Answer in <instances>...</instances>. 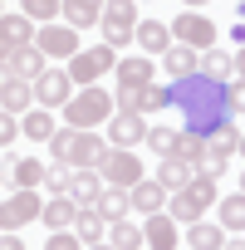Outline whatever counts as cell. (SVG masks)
<instances>
[{
  "instance_id": "cell-29",
  "label": "cell",
  "mask_w": 245,
  "mask_h": 250,
  "mask_svg": "<svg viewBox=\"0 0 245 250\" xmlns=\"http://www.w3.org/2000/svg\"><path fill=\"white\" fill-rule=\"evenodd\" d=\"M167 157H182V162H191V167L201 172V162H206V138H196V133H177V143H172Z\"/></svg>"
},
{
  "instance_id": "cell-25",
  "label": "cell",
  "mask_w": 245,
  "mask_h": 250,
  "mask_svg": "<svg viewBox=\"0 0 245 250\" xmlns=\"http://www.w3.org/2000/svg\"><path fill=\"white\" fill-rule=\"evenodd\" d=\"M30 108H35V88H30L25 79H15L10 88H0V113H15V118H20V113H30Z\"/></svg>"
},
{
  "instance_id": "cell-7",
  "label": "cell",
  "mask_w": 245,
  "mask_h": 250,
  "mask_svg": "<svg viewBox=\"0 0 245 250\" xmlns=\"http://www.w3.org/2000/svg\"><path fill=\"white\" fill-rule=\"evenodd\" d=\"M69 98H74L69 69H44V74L35 79V108H64Z\"/></svg>"
},
{
  "instance_id": "cell-3",
  "label": "cell",
  "mask_w": 245,
  "mask_h": 250,
  "mask_svg": "<svg viewBox=\"0 0 245 250\" xmlns=\"http://www.w3.org/2000/svg\"><path fill=\"white\" fill-rule=\"evenodd\" d=\"M98 30H103V44L122 49V44L138 35V10H133V0H108V10H103Z\"/></svg>"
},
{
  "instance_id": "cell-6",
  "label": "cell",
  "mask_w": 245,
  "mask_h": 250,
  "mask_svg": "<svg viewBox=\"0 0 245 250\" xmlns=\"http://www.w3.org/2000/svg\"><path fill=\"white\" fill-rule=\"evenodd\" d=\"M172 40H177V44H186V49H211V44H216V25H211L206 15L186 10V15H177V20H172Z\"/></svg>"
},
{
  "instance_id": "cell-5",
  "label": "cell",
  "mask_w": 245,
  "mask_h": 250,
  "mask_svg": "<svg viewBox=\"0 0 245 250\" xmlns=\"http://www.w3.org/2000/svg\"><path fill=\"white\" fill-rule=\"evenodd\" d=\"M98 172H103L108 187H122V191H133V187L143 182V162H138L128 147H108V157L98 162Z\"/></svg>"
},
{
  "instance_id": "cell-9",
  "label": "cell",
  "mask_w": 245,
  "mask_h": 250,
  "mask_svg": "<svg viewBox=\"0 0 245 250\" xmlns=\"http://www.w3.org/2000/svg\"><path fill=\"white\" fill-rule=\"evenodd\" d=\"M40 211H44L40 191H10V201L0 206V230H20V226L40 221Z\"/></svg>"
},
{
  "instance_id": "cell-52",
  "label": "cell",
  "mask_w": 245,
  "mask_h": 250,
  "mask_svg": "<svg viewBox=\"0 0 245 250\" xmlns=\"http://www.w3.org/2000/svg\"><path fill=\"white\" fill-rule=\"evenodd\" d=\"M240 157H245V138H240Z\"/></svg>"
},
{
  "instance_id": "cell-33",
  "label": "cell",
  "mask_w": 245,
  "mask_h": 250,
  "mask_svg": "<svg viewBox=\"0 0 245 250\" xmlns=\"http://www.w3.org/2000/svg\"><path fill=\"white\" fill-rule=\"evenodd\" d=\"M216 206H221V226L245 235V191H235V196H225V201H216Z\"/></svg>"
},
{
  "instance_id": "cell-27",
  "label": "cell",
  "mask_w": 245,
  "mask_h": 250,
  "mask_svg": "<svg viewBox=\"0 0 245 250\" xmlns=\"http://www.w3.org/2000/svg\"><path fill=\"white\" fill-rule=\"evenodd\" d=\"M128 201H133V206H138L143 216H157V211L167 206V191H162L157 182H138V187L128 191Z\"/></svg>"
},
{
  "instance_id": "cell-36",
  "label": "cell",
  "mask_w": 245,
  "mask_h": 250,
  "mask_svg": "<svg viewBox=\"0 0 245 250\" xmlns=\"http://www.w3.org/2000/svg\"><path fill=\"white\" fill-rule=\"evenodd\" d=\"M167 216H172V221H182V226H191V221H201L206 211H201V206H196V201H191L186 191H177V196L167 201Z\"/></svg>"
},
{
  "instance_id": "cell-38",
  "label": "cell",
  "mask_w": 245,
  "mask_h": 250,
  "mask_svg": "<svg viewBox=\"0 0 245 250\" xmlns=\"http://www.w3.org/2000/svg\"><path fill=\"white\" fill-rule=\"evenodd\" d=\"M59 10H64V0H20V15H30L35 25H40V20L49 25V20H54Z\"/></svg>"
},
{
  "instance_id": "cell-41",
  "label": "cell",
  "mask_w": 245,
  "mask_h": 250,
  "mask_svg": "<svg viewBox=\"0 0 245 250\" xmlns=\"http://www.w3.org/2000/svg\"><path fill=\"white\" fill-rule=\"evenodd\" d=\"M44 250H83V240H79L74 230H49V240H44Z\"/></svg>"
},
{
  "instance_id": "cell-39",
  "label": "cell",
  "mask_w": 245,
  "mask_h": 250,
  "mask_svg": "<svg viewBox=\"0 0 245 250\" xmlns=\"http://www.w3.org/2000/svg\"><path fill=\"white\" fill-rule=\"evenodd\" d=\"M69 177H74V167L54 162V167L44 172V182H49V196H69Z\"/></svg>"
},
{
  "instance_id": "cell-48",
  "label": "cell",
  "mask_w": 245,
  "mask_h": 250,
  "mask_svg": "<svg viewBox=\"0 0 245 250\" xmlns=\"http://www.w3.org/2000/svg\"><path fill=\"white\" fill-rule=\"evenodd\" d=\"M186 5H191V10H196V5H211V0H186Z\"/></svg>"
},
{
  "instance_id": "cell-18",
  "label": "cell",
  "mask_w": 245,
  "mask_h": 250,
  "mask_svg": "<svg viewBox=\"0 0 245 250\" xmlns=\"http://www.w3.org/2000/svg\"><path fill=\"white\" fill-rule=\"evenodd\" d=\"M138 49H147V54H167L172 49V30L162 25V20H138Z\"/></svg>"
},
{
  "instance_id": "cell-1",
  "label": "cell",
  "mask_w": 245,
  "mask_h": 250,
  "mask_svg": "<svg viewBox=\"0 0 245 250\" xmlns=\"http://www.w3.org/2000/svg\"><path fill=\"white\" fill-rule=\"evenodd\" d=\"M167 108L182 113V133H196V138H211V133H221V128H235L230 83H216V79H206L201 69L167 83Z\"/></svg>"
},
{
  "instance_id": "cell-4",
  "label": "cell",
  "mask_w": 245,
  "mask_h": 250,
  "mask_svg": "<svg viewBox=\"0 0 245 250\" xmlns=\"http://www.w3.org/2000/svg\"><path fill=\"white\" fill-rule=\"evenodd\" d=\"M108 69H118V49H113V44L79 49V54L69 59V79H74V83H88V88H93V79H103Z\"/></svg>"
},
{
  "instance_id": "cell-24",
  "label": "cell",
  "mask_w": 245,
  "mask_h": 250,
  "mask_svg": "<svg viewBox=\"0 0 245 250\" xmlns=\"http://www.w3.org/2000/svg\"><path fill=\"white\" fill-rule=\"evenodd\" d=\"M128 206H133V201H128V191H122V187H103V196L93 201V211H98V216H103L108 226L128 216Z\"/></svg>"
},
{
  "instance_id": "cell-15",
  "label": "cell",
  "mask_w": 245,
  "mask_h": 250,
  "mask_svg": "<svg viewBox=\"0 0 245 250\" xmlns=\"http://www.w3.org/2000/svg\"><path fill=\"white\" fill-rule=\"evenodd\" d=\"M103 10H108V0H64V25L69 30H88V25H98L103 20Z\"/></svg>"
},
{
  "instance_id": "cell-10",
  "label": "cell",
  "mask_w": 245,
  "mask_h": 250,
  "mask_svg": "<svg viewBox=\"0 0 245 250\" xmlns=\"http://www.w3.org/2000/svg\"><path fill=\"white\" fill-rule=\"evenodd\" d=\"M35 49L44 59H74L79 54V30H69V25H40Z\"/></svg>"
},
{
  "instance_id": "cell-44",
  "label": "cell",
  "mask_w": 245,
  "mask_h": 250,
  "mask_svg": "<svg viewBox=\"0 0 245 250\" xmlns=\"http://www.w3.org/2000/svg\"><path fill=\"white\" fill-rule=\"evenodd\" d=\"M230 103H235V113L245 108V79H235V83H230Z\"/></svg>"
},
{
  "instance_id": "cell-31",
  "label": "cell",
  "mask_w": 245,
  "mask_h": 250,
  "mask_svg": "<svg viewBox=\"0 0 245 250\" xmlns=\"http://www.w3.org/2000/svg\"><path fill=\"white\" fill-rule=\"evenodd\" d=\"M201 74H206V79H216V83H230V74H235V54H225V49H206Z\"/></svg>"
},
{
  "instance_id": "cell-34",
  "label": "cell",
  "mask_w": 245,
  "mask_h": 250,
  "mask_svg": "<svg viewBox=\"0 0 245 250\" xmlns=\"http://www.w3.org/2000/svg\"><path fill=\"white\" fill-rule=\"evenodd\" d=\"M147 235L138 230V226H128V216H122V221H113L108 226V245H118V250H138Z\"/></svg>"
},
{
  "instance_id": "cell-53",
  "label": "cell",
  "mask_w": 245,
  "mask_h": 250,
  "mask_svg": "<svg viewBox=\"0 0 245 250\" xmlns=\"http://www.w3.org/2000/svg\"><path fill=\"white\" fill-rule=\"evenodd\" d=\"M240 5H245V0H240Z\"/></svg>"
},
{
  "instance_id": "cell-8",
  "label": "cell",
  "mask_w": 245,
  "mask_h": 250,
  "mask_svg": "<svg viewBox=\"0 0 245 250\" xmlns=\"http://www.w3.org/2000/svg\"><path fill=\"white\" fill-rule=\"evenodd\" d=\"M35 35H40V30H35V20H30V15H20V10H15V15H5V20H0V64H10V54H15V49H30V44H35Z\"/></svg>"
},
{
  "instance_id": "cell-42",
  "label": "cell",
  "mask_w": 245,
  "mask_h": 250,
  "mask_svg": "<svg viewBox=\"0 0 245 250\" xmlns=\"http://www.w3.org/2000/svg\"><path fill=\"white\" fill-rule=\"evenodd\" d=\"M20 138V123H15V113H0V147H10Z\"/></svg>"
},
{
  "instance_id": "cell-43",
  "label": "cell",
  "mask_w": 245,
  "mask_h": 250,
  "mask_svg": "<svg viewBox=\"0 0 245 250\" xmlns=\"http://www.w3.org/2000/svg\"><path fill=\"white\" fill-rule=\"evenodd\" d=\"M0 250H25V240L15 230H0Z\"/></svg>"
},
{
  "instance_id": "cell-22",
  "label": "cell",
  "mask_w": 245,
  "mask_h": 250,
  "mask_svg": "<svg viewBox=\"0 0 245 250\" xmlns=\"http://www.w3.org/2000/svg\"><path fill=\"white\" fill-rule=\"evenodd\" d=\"M108 157V138H98V133H79V143H74V167H98Z\"/></svg>"
},
{
  "instance_id": "cell-28",
  "label": "cell",
  "mask_w": 245,
  "mask_h": 250,
  "mask_svg": "<svg viewBox=\"0 0 245 250\" xmlns=\"http://www.w3.org/2000/svg\"><path fill=\"white\" fill-rule=\"evenodd\" d=\"M162 59H167V79H186V74H196V69H201L196 49H186V44H172Z\"/></svg>"
},
{
  "instance_id": "cell-17",
  "label": "cell",
  "mask_w": 245,
  "mask_h": 250,
  "mask_svg": "<svg viewBox=\"0 0 245 250\" xmlns=\"http://www.w3.org/2000/svg\"><path fill=\"white\" fill-rule=\"evenodd\" d=\"M186 245H191V250H221V245H225V226L201 216V221L186 226Z\"/></svg>"
},
{
  "instance_id": "cell-12",
  "label": "cell",
  "mask_w": 245,
  "mask_h": 250,
  "mask_svg": "<svg viewBox=\"0 0 245 250\" xmlns=\"http://www.w3.org/2000/svg\"><path fill=\"white\" fill-rule=\"evenodd\" d=\"M235 152H240V133H235V128L211 133V138H206V162H201V172H206V177H221Z\"/></svg>"
},
{
  "instance_id": "cell-2",
  "label": "cell",
  "mask_w": 245,
  "mask_h": 250,
  "mask_svg": "<svg viewBox=\"0 0 245 250\" xmlns=\"http://www.w3.org/2000/svg\"><path fill=\"white\" fill-rule=\"evenodd\" d=\"M108 118H113V98H108L103 88H79V93L64 103V128L93 133V128H103Z\"/></svg>"
},
{
  "instance_id": "cell-49",
  "label": "cell",
  "mask_w": 245,
  "mask_h": 250,
  "mask_svg": "<svg viewBox=\"0 0 245 250\" xmlns=\"http://www.w3.org/2000/svg\"><path fill=\"white\" fill-rule=\"evenodd\" d=\"M88 250H118V245H88Z\"/></svg>"
},
{
  "instance_id": "cell-30",
  "label": "cell",
  "mask_w": 245,
  "mask_h": 250,
  "mask_svg": "<svg viewBox=\"0 0 245 250\" xmlns=\"http://www.w3.org/2000/svg\"><path fill=\"white\" fill-rule=\"evenodd\" d=\"M20 133H25V138H35V143H49L59 128H54L49 108H30V113H25V123H20Z\"/></svg>"
},
{
  "instance_id": "cell-16",
  "label": "cell",
  "mask_w": 245,
  "mask_h": 250,
  "mask_svg": "<svg viewBox=\"0 0 245 250\" xmlns=\"http://www.w3.org/2000/svg\"><path fill=\"white\" fill-rule=\"evenodd\" d=\"M113 74H118V88H147L157 69H152V54H133V59H122Z\"/></svg>"
},
{
  "instance_id": "cell-37",
  "label": "cell",
  "mask_w": 245,
  "mask_h": 250,
  "mask_svg": "<svg viewBox=\"0 0 245 250\" xmlns=\"http://www.w3.org/2000/svg\"><path fill=\"white\" fill-rule=\"evenodd\" d=\"M167 108V88H157V83H147V88H138V103H133V113H162Z\"/></svg>"
},
{
  "instance_id": "cell-11",
  "label": "cell",
  "mask_w": 245,
  "mask_h": 250,
  "mask_svg": "<svg viewBox=\"0 0 245 250\" xmlns=\"http://www.w3.org/2000/svg\"><path fill=\"white\" fill-rule=\"evenodd\" d=\"M138 143H147V118L143 113H113L108 118V147H138Z\"/></svg>"
},
{
  "instance_id": "cell-35",
  "label": "cell",
  "mask_w": 245,
  "mask_h": 250,
  "mask_svg": "<svg viewBox=\"0 0 245 250\" xmlns=\"http://www.w3.org/2000/svg\"><path fill=\"white\" fill-rule=\"evenodd\" d=\"M186 196H191V201H196L201 211H206V206H216V201H221V196H216V177H206V172H196V177L186 182Z\"/></svg>"
},
{
  "instance_id": "cell-40",
  "label": "cell",
  "mask_w": 245,
  "mask_h": 250,
  "mask_svg": "<svg viewBox=\"0 0 245 250\" xmlns=\"http://www.w3.org/2000/svg\"><path fill=\"white\" fill-rule=\"evenodd\" d=\"M172 143H177V128H147V147H152L157 157H167Z\"/></svg>"
},
{
  "instance_id": "cell-51",
  "label": "cell",
  "mask_w": 245,
  "mask_h": 250,
  "mask_svg": "<svg viewBox=\"0 0 245 250\" xmlns=\"http://www.w3.org/2000/svg\"><path fill=\"white\" fill-rule=\"evenodd\" d=\"M0 20H5V0H0Z\"/></svg>"
},
{
  "instance_id": "cell-26",
  "label": "cell",
  "mask_w": 245,
  "mask_h": 250,
  "mask_svg": "<svg viewBox=\"0 0 245 250\" xmlns=\"http://www.w3.org/2000/svg\"><path fill=\"white\" fill-rule=\"evenodd\" d=\"M44 64H49V59H44V54H40L35 44H30V49H15V54H10V69H15V79H25V83H35V79L44 74Z\"/></svg>"
},
{
  "instance_id": "cell-20",
  "label": "cell",
  "mask_w": 245,
  "mask_h": 250,
  "mask_svg": "<svg viewBox=\"0 0 245 250\" xmlns=\"http://www.w3.org/2000/svg\"><path fill=\"white\" fill-rule=\"evenodd\" d=\"M44 172H49V167H44L40 157H20V162L10 167V182H15V191H40V187H44Z\"/></svg>"
},
{
  "instance_id": "cell-23",
  "label": "cell",
  "mask_w": 245,
  "mask_h": 250,
  "mask_svg": "<svg viewBox=\"0 0 245 250\" xmlns=\"http://www.w3.org/2000/svg\"><path fill=\"white\" fill-rule=\"evenodd\" d=\"M74 235H79L83 245H98V240L108 235V221H103L93 206H79V216H74Z\"/></svg>"
},
{
  "instance_id": "cell-32",
  "label": "cell",
  "mask_w": 245,
  "mask_h": 250,
  "mask_svg": "<svg viewBox=\"0 0 245 250\" xmlns=\"http://www.w3.org/2000/svg\"><path fill=\"white\" fill-rule=\"evenodd\" d=\"M79 133H83V128H59V133L49 138V157L64 162V167H74V143H79Z\"/></svg>"
},
{
  "instance_id": "cell-13",
  "label": "cell",
  "mask_w": 245,
  "mask_h": 250,
  "mask_svg": "<svg viewBox=\"0 0 245 250\" xmlns=\"http://www.w3.org/2000/svg\"><path fill=\"white\" fill-rule=\"evenodd\" d=\"M191 177H196V167H191V162H182V157H162V167H157V177H152V182H157L167 196H177V191H186V182H191Z\"/></svg>"
},
{
  "instance_id": "cell-14",
  "label": "cell",
  "mask_w": 245,
  "mask_h": 250,
  "mask_svg": "<svg viewBox=\"0 0 245 250\" xmlns=\"http://www.w3.org/2000/svg\"><path fill=\"white\" fill-rule=\"evenodd\" d=\"M69 196H74L79 206H93V201L103 196V172H98V167H74V177H69Z\"/></svg>"
},
{
  "instance_id": "cell-50",
  "label": "cell",
  "mask_w": 245,
  "mask_h": 250,
  "mask_svg": "<svg viewBox=\"0 0 245 250\" xmlns=\"http://www.w3.org/2000/svg\"><path fill=\"white\" fill-rule=\"evenodd\" d=\"M240 191H245V167H240Z\"/></svg>"
},
{
  "instance_id": "cell-21",
  "label": "cell",
  "mask_w": 245,
  "mask_h": 250,
  "mask_svg": "<svg viewBox=\"0 0 245 250\" xmlns=\"http://www.w3.org/2000/svg\"><path fill=\"white\" fill-rule=\"evenodd\" d=\"M143 235H147V245L152 250H177V221L172 216H147V226H143Z\"/></svg>"
},
{
  "instance_id": "cell-46",
  "label": "cell",
  "mask_w": 245,
  "mask_h": 250,
  "mask_svg": "<svg viewBox=\"0 0 245 250\" xmlns=\"http://www.w3.org/2000/svg\"><path fill=\"white\" fill-rule=\"evenodd\" d=\"M235 74H240V79H245V49H240V54H235Z\"/></svg>"
},
{
  "instance_id": "cell-47",
  "label": "cell",
  "mask_w": 245,
  "mask_h": 250,
  "mask_svg": "<svg viewBox=\"0 0 245 250\" xmlns=\"http://www.w3.org/2000/svg\"><path fill=\"white\" fill-rule=\"evenodd\" d=\"M221 250H245V240H225V245H221Z\"/></svg>"
},
{
  "instance_id": "cell-19",
  "label": "cell",
  "mask_w": 245,
  "mask_h": 250,
  "mask_svg": "<svg viewBox=\"0 0 245 250\" xmlns=\"http://www.w3.org/2000/svg\"><path fill=\"white\" fill-rule=\"evenodd\" d=\"M74 216H79V201L74 196H49V206L40 211V221L49 230H74Z\"/></svg>"
},
{
  "instance_id": "cell-45",
  "label": "cell",
  "mask_w": 245,
  "mask_h": 250,
  "mask_svg": "<svg viewBox=\"0 0 245 250\" xmlns=\"http://www.w3.org/2000/svg\"><path fill=\"white\" fill-rule=\"evenodd\" d=\"M10 83H15V69H10V64H0V88H10Z\"/></svg>"
}]
</instances>
